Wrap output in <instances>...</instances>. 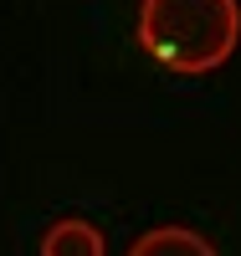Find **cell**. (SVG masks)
I'll return each mask as SVG.
<instances>
[{
	"label": "cell",
	"instance_id": "cell-2",
	"mask_svg": "<svg viewBox=\"0 0 241 256\" xmlns=\"http://www.w3.org/2000/svg\"><path fill=\"white\" fill-rule=\"evenodd\" d=\"M36 251H41V256H108L103 230H98L93 220H82V216H62V220H52Z\"/></svg>",
	"mask_w": 241,
	"mask_h": 256
},
{
	"label": "cell",
	"instance_id": "cell-3",
	"mask_svg": "<svg viewBox=\"0 0 241 256\" xmlns=\"http://www.w3.org/2000/svg\"><path fill=\"white\" fill-rule=\"evenodd\" d=\"M123 256H215V246L190 226H154L144 236H134V246Z\"/></svg>",
	"mask_w": 241,
	"mask_h": 256
},
{
	"label": "cell",
	"instance_id": "cell-1",
	"mask_svg": "<svg viewBox=\"0 0 241 256\" xmlns=\"http://www.w3.org/2000/svg\"><path fill=\"white\" fill-rule=\"evenodd\" d=\"M139 46L174 77H205L241 46V0H139Z\"/></svg>",
	"mask_w": 241,
	"mask_h": 256
}]
</instances>
